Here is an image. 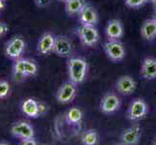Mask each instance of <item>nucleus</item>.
Wrapping results in <instances>:
<instances>
[{"instance_id":"13","label":"nucleus","mask_w":156,"mask_h":145,"mask_svg":"<svg viewBox=\"0 0 156 145\" xmlns=\"http://www.w3.org/2000/svg\"><path fill=\"white\" fill-rule=\"evenodd\" d=\"M105 33L109 41L120 40L123 37V34H124L122 22L117 19H112L109 20V22L106 26Z\"/></svg>"},{"instance_id":"29","label":"nucleus","mask_w":156,"mask_h":145,"mask_svg":"<svg viewBox=\"0 0 156 145\" xmlns=\"http://www.w3.org/2000/svg\"><path fill=\"white\" fill-rule=\"evenodd\" d=\"M5 7V2H4V0H0V12L4 9Z\"/></svg>"},{"instance_id":"16","label":"nucleus","mask_w":156,"mask_h":145,"mask_svg":"<svg viewBox=\"0 0 156 145\" xmlns=\"http://www.w3.org/2000/svg\"><path fill=\"white\" fill-rule=\"evenodd\" d=\"M21 111L24 115L29 118H38L40 116L39 111V102L32 98L25 99L21 104Z\"/></svg>"},{"instance_id":"1","label":"nucleus","mask_w":156,"mask_h":145,"mask_svg":"<svg viewBox=\"0 0 156 145\" xmlns=\"http://www.w3.org/2000/svg\"><path fill=\"white\" fill-rule=\"evenodd\" d=\"M69 80L80 85L85 81L88 74V63L83 57H70L67 62Z\"/></svg>"},{"instance_id":"7","label":"nucleus","mask_w":156,"mask_h":145,"mask_svg":"<svg viewBox=\"0 0 156 145\" xmlns=\"http://www.w3.org/2000/svg\"><path fill=\"white\" fill-rule=\"evenodd\" d=\"M80 42L87 47H94L100 40V34L95 26L80 25L77 29Z\"/></svg>"},{"instance_id":"15","label":"nucleus","mask_w":156,"mask_h":145,"mask_svg":"<svg viewBox=\"0 0 156 145\" xmlns=\"http://www.w3.org/2000/svg\"><path fill=\"white\" fill-rule=\"evenodd\" d=\"M140 74L144 79L153 80L156 78V58L146 57L141 64Z\"/></svg>"},{"instance_id":"10","label":"nucleus","mask_w":156,"mask_h":145,"mask_svg":"<svg viewBox=\"0 0 156 145\" xmlns=\"http://www.w3.org/2000/svg\"><path fill=\"white\" fill-rule=\"evenodd\" d=\"M142 137V128L138 124L125 129L120 135V142L122 145H137Z\"/></svg>"},{"instance_id":"3","label":"nucleus","mask_w":156,"mask_h":145,"mask_svg":"<svg viewBox=\"0 0 156 145\" xmlns=\"http://www.w3.org/2000/svg\"><path fill=\"white\" fill-rule=\"evenodd\" d=\"M103 48L108 59L114 63H118L122 61L126 56L125 47L119 40L116 41L108 40L104 44Z\"/></svg>"},{"instance_id":"37","label":"nucleus","mask_w":156,"mask_h":145,"mask_svg":"<svg viewBox=\"0 0 156 145\" xmlns=\"http://www.w3.org/2000/svg\"><path fill=\"white\" fill-rule=\"evenodd\" d=\"M4 1H5V0H4Z\"/></svg>"},{"instance_id":"27","label":"nucleus","mask_w":156,"mask_h":145,"mask_svg":"<svg viewBox=\"0 0 156 145\" xmlns=\"http://www.w3.org/2000/svg\"><path fill=\"white\" fill-rule=\"evenodd\" d=\"M48 110H49V106H48L45 103L43 102H39V111H40V116L45 115Z\"/></svg>"},{"instance_id":"20","label":"nucleus","mask_w":156,"mask_h":145,"mask_svg":"<svg viewBox=\"0 0 156 145\" xmlns=\"http://www.w3.org/2000/svg\"><path fill=\"white\" fill-rule=\"evenodd\" d=\"M13 78L16 81H23L26 78L25 69H24V58L20 57L14 60L13 64Z\"/></svg>"},{"instance_id":"36","label":"nucleus","mask_w":156,"mask_h":145,"mask_svg":"<svg viewBox=\"0 0 156 145\" xmlns=\"http://www.w3.org/2000/svg\"><path fill=\"white\" fill-rule=\"evenodd\" d=\"M43 145H46V144H43Z\"/></svg>"},{"instance_id":"25","label":"nucleus","mask_w":156,"mask_h":145,"mask_svg":"<svg viewBox=\"0 0 156 145\" xmlns=\"http://www.w3.org/2000/svg\"><path fill=\"white\" fill-rule=\"evenodd\" d=\"M52 0H34V4L38 8H47L50 6Z\"/></svg>"},{"instance_id":"5","label":"nucleus","mask_w":156,"mask_h":145,"mask_svg":"<svg viewBox=\"0 0 156 145\" xmlns=\"http://www.w3.org/2000/svg\"><path fill=\"white\" fill-rule=\"evenodd\" d=\"M121 100L115 93L109 92L103 96L100 101L99 109L102 113L106 115H112L120 109Z\"/></svg>"},{"instance_id":"21","label":"nucleus","mask_w":156,"mask_h":145,"mask_svg":"<svg viewBox=\"0 0 156 145\" xmlns=\"http://www.w3.org/2000/svg\"><path fill=\"white\" fill-rule=\"evenodd\" d=\"M80 142L83 145H98L99 135L94 129L85 130L80 136Z\"/></svg>"},{"instance_id":"19","label":"nucleus","mask_w":156,"mask_h":145,"mask_svg":"<svg viewBox=\"0 0 156 145\" xmlns=\"http://www.w3.org/2000/svg\"><path fill=\"white\" fill-rule=\"evenodd\" d=\"M87 4V0H67L65 2V12L71 17L78 16Z\"/></svg>"},{"instance_id":"8","label":"nucleus","mask_w":156,"mask_h":145,"mask_svg":"<svg viewBox=\"0 0 156 145\" xmlns=\"http://www.w3.org/2000/svg\"><path fill=\"white\" fill-rule=\"evenodd\" d=\"M73 50H74L73 44L68 37L63 35L55 36V47H53L52 53H55V55L59 57L66 58V57H71Z\"/></svg>"},{"instance_id":"23","label":"nucleus","mask_w":156,"mask_h":145,"mask_svg":"<svg viewBox=\"0 0 156 145\" xmlns=\"http://www.w3.org/2000/svg\"><path fill=\"white\" fill-rule=\"evenodd\" d=\"M11 86L7 80H0V99H4L10 94Z\"/></svg>"},{"instance_id":"18","label":"nucleus","mask_w":156,"mask_h":145,"mask_svg":"<svg viewBox=\"0 0 156 145\" xmlns=\"http://www.w3.org/2000/svg\"><path fill=\"white\" fill-rule=\"evenodd\" d=\"M83 119V112L78 106H72L65 114V121L71 127H78Z\"/></svg>"},{"instance_id":"28","label":"nucleus","mask_w":156,"mask_h":145,"mask_svg":"<svg viewBox=\"0 0 156 145\" xmlns=\"http://www.w3.org/2000/svg\"><path fill=\"white\" fill-rule=\"evenodd\" d=\"M19 145H38L34 138H28V139H23L20 140Z\"/></svg>"},{"instance_id":"30","label":"nucleus","mask_w":156,"mask_h":145,"mask_svg":"<svg viewBox=\"0 0 156 145\" xmlns=\"http://www.w3.org/2000/svg\"><path fill=\"white\" fill-rule=\"evenodd\" d=\"M0 145H10V144L6 141H0Z\"/></svg>"},{"instance_id":"14","label":"nucleus","mask_w":156,"mask_h":145,"mask_svg":"<svg viewBox=\"0 0 156 145\" xmlns=\"http://www.w3.org/2000/svg\"><path fill=\"white\" fill-rule=\"evenodd\" d=\"M55 36L47 32L44 33L38 41L37 44V51L42 55H48L53 51V47H55Z\"/></svg>"},{"instance_id":"26","label":"nucleus","mask_w":156,"mask_h":145,"mask_svg":"<svg viewBox=\"0 0 156 145\" xmlns=\"http://www.w3.org/2000/svg\"><path fill=\"white\" fill-rule=\"evenodd\" d=\"M9 31V26L6 22L4 21H0V38H2L8 33Z\"/></svg>"},{"instance_id":"4","label":"nucleus","mask_w":156,"mask_h":145,"mask_svg":"<svg viewBox=\"0 0 156 145\" xmlns=\"http://www.w3.org/2000/svg\"><path fill=\"white\" fill-rule=\"evenodd\" d=\"M78 95V85L72 82L71 80L63 82L58 88L55 94L57 103L60 105H68L75 100Z\"/></svg>"},{"instance_id":"32","label":"nucleus","mask_w":156,"mask_h":145,"mask_svg":"<svg viewBox=\"0 0 156 145\" xmlns=\"http://www.w3.org/2000/svg\"><path fill=\"white\" fill-rule=\"evenodd\" d=\"M152 5H153L154 11H156V0H154V1H153V3H152Z\"/></svg>"},{"instance_id":"34","label":"nucleus","mask_w":156,"mask_h":145,"mask_svg":"<svg viewBox=\"0 0 156 145\" xmlns=\"http://www.w3.org/2000/svg\"><path fill=\"white\" fill-rule=\"evenodd\" d=\"M153 19L156 20V11H154V16H153Z\"/></svg>"},{"instance_id":"12","label":"nucleus","mask_w":156,"mask_h":145,"mask_svg":"<svg viewBox=\"0 0 156 145\" xmlns=\"http://www.w3.org/2000/svg\"><path fill=\"white\" fill-rule=\"evenodd\" d=\"M80 25L96 26L99 21V15L96 9L90 4H87L78 15Z\"/></svg>"},{"instance_id":"24","label":"nucleus","mask_w":156,"mask_h":145,"mask_svg":"<svg viewBox=\"0 0 156 145\" xmlns=\"http://www.w3.org/2000/svg\"><path fill=\"white\" fill-rule=\"evenodd\" d=\"M125 5L129 8H133V9H137L144 6L146 2L144 0H124Z\"/></svg>"},{"instance_id":"11","label":"nucleus","mask_w":156,"mask_h":145,"mask_svg":"<svg viewBox=\"0 0 156 145\" xmlns=\"http://www.w3.org/2000/svg\"><path fill=\"white\" fill-rule=\"evenodd\" d=\"M11 133L14 137L20 140L28 138H34V129L29 123L25 121H19L11 127Z\"/></svg>"},{"instance_id":"9","label":"nucleus","mask_w":156,"mask_h":145,"mask_svg":"<svg viewBox=\"0 0 156 145\" xmlns=\"http://www.w3.org/2000/svg\"><path fill=\"white\" fill-rule=\"evenodd\" d=\"M137 88V82L131 76L123 74L117 78L115 81V89L122 96L132 95Z\"/></svg>"},{"instance_id":"33","label":"nucleus","mask_w":156,"mask_h":145,"mask_svg":"<svg viewBox=\"0 0 156 145\" xmlns=\"http://www.w3.org/2000/svg\"><path fill=\"white\" fill-rule=\"evenodd\" d=\"M151 145H156V136L153 138V140H152V143H151Z\"/></svg>"},{"instance_id":"31","label":"nucleus","mask_w":156,"mask_h":145,"mask_svg":"<svg viewBox=\"0 0 156 145\" xmlns=\"http://www.w3.org/2000/svg\"><path fill=\"white\" fill-rule=\"evenodd\" d=\"M153 1H154V0H144V2H146V4L147 3H153Z\"/></svg>"},{"instance_id":"2","label":"nucleus","mask_w":156,"mask_h":145,"mask_svg":"<svg viewBox=\"0 0 156 145\" xmlns=\"http://www.w3.org/2000/svg\"><path fill=\"white\" fill-rule=\"evenodd\" d=\"M148 111L149 107L147 102L144 99L136 98L129 105L126 112V117L131 122H139L143 120L144 118H146Z\"/></svg>"},{"instance_id":"17","label":"nucleus","mask_w":156,"mask_h":145,"mask_svg":"<svg viewBox=\"0 0 156 145\" xmlns=\"http://www.w3.org/2000/svg\"><path fill=\"white\" fill-rule=\"evenodd\" d=\"M140 32L141 36L146 41H153L156 38V20L153 18L146 19L141 26Z\"/></svg>"},{"instance_id":"6","label":"nucleus","mask_w":156,"mask_h":145,"mask_svg":"<svg viewBox=\"0 0 156 145\" xmlns=\"http://www.w3.org/2000/svg\"><path fill=\"white\" fill-rule=\"evenodd\" d=\"M25 46V41L23 40V37L15 36L6 43L4 47V52L7 57L16 60V59L21 57L23 53L24 52Z\"/></svg>"},{"instance_id":"22","label":"nucleus","mask_w":156,"mask_h":145,"mask_svg":"<svg viewBox=\"0 0 156 145\" xmlns=\"http://www.w3.org/2000/svg\"><path fill=\"white\" fill-rule=\"evenodd\" d=\"M24 69L26 77H34L38 73V65L37 63L29 58H24Z\"/></svg>"},{"instance_id":"35","label":"nucleus","mask_w":156,"mask_h":145,"mask_svg":"<svg viewBox=\"0 0 156 145\" xmlns=\"http://www.w3.org/2000/svg\"><path fill=\"white\" fill-rule=\"evenodd\" d=\"M59 1H62V2H66L67 0H59Z\"/></svg>"}]
</instances>
